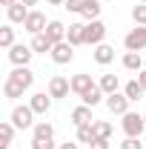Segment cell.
I'll use <instances>...</instances> for the list:
<instances>
[{
    "label": "cell",
    "mask_w": 146,
    "mask_h": 149,
    "mask_svg": "<svg viewBox=\"0 0 146 149\" xmlns=\"http://www.w3.org/2000/svg\"><path fill=\"white\" fill-rule=\"evenodd\" d=\"M32 149H55V141H35L32 138Z\"/></svg>",
    "instance_id": "32"
},
{
    "label": "cell",
    "mask_w": 146,
    "mask_h": 149,
    "mask_svg": "<svg viewBox=\"0 0 146 149\" xmlns=\"http://www.w3.org/2000/svg\"><path fill=\"white\" fill-rule=\"evenodd\" d=\"M138 80H140V86H143V89H146V69H143V72H140V74H138Z\"/></svg>",
    "instance_id": "35"
},
{
    "label": "cell",
    "mask_w": 146,
    "mask_h": 149,
    "mask_svg": "<svg viewBox=\"0 0 146 149\" xmlns=\"http://www.w3.org/2000/svg\"><path fill=\"white\" fill-rule=\"evenodd\" d=\"M0 3H3V6L9 9V6H15V3H20V0H0Z\"/></svg>",
    "instance_id": "37"
},
{
    "label": "cell",
    "mask_w": 146,
    "mask_h": 149,
    "mask_svg": "<svg viewBox=\"0 0 146 149\" xmlns=\"http://www.w3.org/2000/svg\"><path fill=\"white\" fill-rule=\"evenodd\" d=\"M20 3H23V6H37L40 0H20Z\"/></svg>",
    "instance_id": "38"
},
{
    "label": "cell",
    "mask_w": 146,
    "mask_h": 149,
    "mask_svg": "<svg viewBox=\"0 0 146 149\" xmlns=\"http://www.w3.org/2000/svg\"><path fill=\"white\" fill-rule=\"evenodd\" d=\"M126 52H143L146 49V26H135L126 37H123Z\"/></svg>",
    "instance_id": "3"
},
{
    "label": "cell",
    "mask_w": 146,
    "mask_h": 149,
    "mask_svg": "<svg viewBox=\"0 0 146 149\" xmlns=\"http://www.w3.org/2000/svg\"><path fill=\"white\" fill-rule=\"evenodd\" d=\"M32 135H35V141H52L55 138V126L46 123V120H40V123L32 126Z\"/></svg>",
    "instance_id": "19"
},
{
    "label": "cell",
    "mask_w": 146,
    "mask_h": 149,
    "mask_svg": "<svg viewBox=\"0 0 146 149\" xmlns=\"http://www.w3.org/2000/svg\"><path fill=\"white\" fill-rule=\"evenodd\" d=\"M92 141H95V123L77 126V143H92Z\"/></svg>",
    "instance_id": "27"
},
{
    "label": "cell",
    "mask_w": 146,
    "mask_h": 149,
    "mask_svg": "<svg viewBox=\"0 0 146 149\" xmlns=\"http://www.w3.org/2000/svg\"><path fill=\"white\" fill-rule=\"evenodd\" d=\"M103 103H106V109H109L112 115H120V118H123V115L129 112V103H132V100H129L123 92H115V95H106Z\"/></svg>",
    "instance_id": "6"
},
{
    "label": "cell",
    "mask_w": 146,
    "mask_h": 149,
    "mask_svg": "<svg viewBox=\"0 0 146 149\" xmlns=\"http://www.w3.org/2000/svg\"><path fill=\"white\" fill-rule=\"evenodd\" d=\"M72 123L74 126H86V123H95V118H92V106H77V109H72Z\"/></svg>",
    "instance_id": "14"
},
{
    "label": "cell",
    "mask_w": 146,
    "mask_h": 149,
    "mask_svg": "<svg viewBox=\"0 0 146 149\" xmlns=\"http://www.w3.org/2000/svg\"><path fill=\"white\" fill-rule=\"evenodd\" d=\"M146 60L140 57V52H126L123 55V69H129V72H143Z\"/></svg>",
    "instance_id": "15"
},
{
    "label": "cell",
    "mask_w": 146,
    "mask_h": 149,
    "mask_svg": "<svg viewBox=\"0 0 146 149\" xmlns=\"http://www.w3.org/2000/svg\"><path fill=\"white\" fill-rule=\"evenodd\" d=\"M52 49H55V46L49 43L46 35H35L32 37V52H35V55H46V52H52Z\"/></svg>",
    "instance_id": "22"
},
{
    "label": "cell",
    "mask_w": 146,
    "mask_h": 149,
    "mask_svg": "<svg viewBox=\"0 0 146 149\" xmlns=\"http://www.w3.org/2000/svg\"><path fill=\"white\" fill-rule=\"evenodd\" d=\"M32 46H23V43H15L12 49H9V60L15 63V66H29V60H32Z\"/></svg>",
    "instance_id": "10"
},
{
    "label": "cell",
    "mask_w": 146,
    "mask_h": 149,
    "mask_svg": "<svg viewBox=\"0 0 146 149\" xmlns=\"http://www.w3.org/2000/svg\"><path fill=\"white\" fill-rule=\"evenodd\" d=\"M66 40H69L72 46H83V43H86V23H69Z\"/></svg>",
    "instance_id": "13"
},
{
    "label": "cell",
    "mask_w": 146,
    "mask_h": 149,
    "mask_svg": "<svg viewBox=\"0 0 146 149\" xmlns=\"http://www.w3.org/2000/svg\"><path fill=\"white\" fill-rule=\"evenodd\" d=\"M80 100H83L86 106H97L100 100H106V95H103V89H100V86H92L86 95H80Z\"/></svg>",
    "instance_id": "24"
},
{
    "label": "cell",
    "mask_w": 146,
    "mask_h": 149,
    "mask_svg": "<svg viewBox=\"0 0 146 149\" xmlns=\"http://www.w3.org/2000/svg\"><path fill=\"white\" fill-rule=\"evenodd\" d=\"M112 135V123L106 120H95V138H109Z\"/></svg>",
    "instance_id": "29"
},
{
    "label": "cell",
    "mask_w": 146,
    "mask_h": 149,
    "mask_svg": "<svg viewBox=\"0 0 146 149\" xmlns=\"http://www.w3.org/2000/svg\"><path fill=\"white\" fill-rule=\"evenodd\" d=\"M106 37V23L103 20H89L86 23V43L89 46H100Z\"/></svg>",
    "instance_id": "7"
},
{
    "label": "cell",
    "mask_w": 146,
    "mask_h": 149,
    "mask_svg": "<svg viewBox=\"0 0 146 149\" xmlns=\"http://www.w3.org/2000/svg\"><path fill=\"white\" fill-rule=\"evenodd\" d=\"M92 86H97V83H92V74H74L72 77V92L74 95H86Z\"/></svg>",
    "instance_id": "16"
},
{
    "label": "cell",
    "mask_w": 146,
    "mask_h": 149,
    "mask_svg": "<svg viewBox=\"0 0 146 149\" xmlns=\"http://www.w3.org/2000/svg\"><path fill=\"white\" fill-rule=\"evenodd\" d=\"M12 138H15V123L12 120H3L0 123V149L12 146Z\"/></svg>",
    "instance_id": "20"
},
{
    "label": "cell",
    "mask_w": 146,
    "mask_h": 149,
    "mask_svg": "<svg viewBox=\"0 0 146 149\" xmlns=\"http://www.w3.org/2000/svg\"><path fill=\"white\" fill-rule=\"evenodd\" d=\"M32 83H35L32 69H29V66H15L12 72L6 74V80H3V97H9V100L23 97L26 89H32Z\"/></svg>",
    "instance_id": "1"
},
{
    "label": "cell",
    "mask_w": 146,
    "mask_h": 149,
    "mask_svg": "<svg viewBox=\"0 0 146 149\" xmlns=\"http://www.w3.org/2000/svg\"><path fill=\"white\" fill-rule=\"evenodd\" d=\"M89 146H92V149H109V138H95Z\"/></svg>",
    "instance_id": "33"
},
{
    "label": "cell",
    "mask_w": 146,
    "mask_h": 149,
    "mask_svg": "<svg viewBox=\"0 0 146 149\" xmlns=\"http://www.w3.org/2000/svg\"><path fill=\"white\" fill-rule=\"evenodd\" d=\"M143 120H146V112H143Z\"/></svg>",
    "instance_id": "39"
},
{
    "label": "cell",
    "mask_w": 146,
    "mask_h": 149,
    "mask_svg": "<svg viewBox=\"0 0 146 149\" xmlns=\"http://www.w3.org/2000/svg\"><path fill=\"white\" fill-rule=\"evenodd\" d=\"M83 3H86V0H66L63 9H69L72 15H80V12H83Z\"/></svg>",
    "instance_id": "30"
},
{
    "label": "cell",
    "mask_w": 146,
    "mask_h": 149,
    "mask_svg": "<svg viewBox=\"0 0 146 149\" xmlns=\"http://www.w3.org/2000/svg\"><path fill=\"white\" fill-rule=\"evenodd\" d=\"M123 95H126L129 100H140V97L146 95V89L140 86V80H129L126 86H123Z\"/></svg>",
    "instance_id": "25"
},
{
    "label": "cell",
    "mask_w": 146,
    "mask_h": 149,
    "mask_svg": "<svg viewBox=\"0 0 146 149\" xmlns=\"http://www.w3.org/2000/svg\"><path fill=\"white\" fill-rule=\"evenodd\" d=\"M72 92V80H66L63 74H55L52 80H49V95H52V100H63V97H69Z\"/></svg>",
    "instance_id": "5"
},
{
    "label": "cell",
    "mask_w": 146,
    "mask_h": 149,
    "mask_svg": "<svg viewBox=\"0 0 146 149\" xmlns=\"http://www.w3.org/2000/svg\"><path fill=\"white\" fill-rule=\"evenodd\" d=\"M46 26H49V23H46V15H43V12H35V9L29 12V17H26V23H23V29H26L29 35H43Z\"/></svg>",
    "instance_id": "8"
},
{
    "label": "cell",
    "mask_w": 146,
    "mask_h": 149,
    "mask_svg": "<svg viewBox=\"0 0 146 149\" xmlns=\"http://www.w3.org/2000/svg\"><path fill=\"white\" fill-rule=\"evenodd\" d=\"M29 106H32L35 115H46V112L52 109V95L49 92H35L32 100H29Z\"/></svg>",
    "instance_id": "11"
},
{
    "label": "cell",
    "mask_w": 146,
    "mask_h": 149,
    "mask_svg": "<svg viewBox=\"0 0 146 149\" xmlns=\"http://www.w3.org/2000/svg\"><path fill=\"white\" fill-rule=\"evenodd\" d=\"M132 20H135V26H146V3H138L132 9Z\"/></svg>",
    "instance_id": "28"
},
{
    "label": "cell",
    "mask_w": 146,
    "mask_h": 149,
    "mask_svg": "<svg viewBox=\"0 0 146 149\" xmlns=\"http://www.w3.org/2000/svg\"><path fill=\"white\" fill-rule=\"evenodd\" d=\"M140 3H146V0H140Z\"/></svg>",
    "instance_id": "40"
},
{
    "label": "cell",
    "mask_w": 146,
    "mask_h": 149,
    "mask_svg": "<svg viewBox=\"0 0 146 149\" xmlns=\"http://www.w3.org/2000/svg\"><path fill=\"white\" fill-rule=\"evenodd\" d=\"M43 35L49 37V43L52 46H57V43H63L66 40V26L60 23V20H49V26H46V32Z\"/></svg>",
    "instance_id": "12"
},
{
    "label": "cell",
    "mask_w": 146,
    "mask_h": 149,
    "mask_svg": "<svg viewBox=\"0 0 146 149\" xmlns=\"http://www.w3.org/2000/svg\"><path fill=\"white\" fill-rule=\"evenodd\" d=\"M103 95H115L117 92V86H120V80H117V74H100V83H97Z\"/></svg>",
    "instance_id": "23"
},
{
    "label": "cell",
    "mask_w": 146,
    "mask_h": 149,
    "mask_svg": "<svg viewBox=\"0 0 146 149\" xmlns=\"http://www.w3.org/2000/svg\"><path fill=\"white\" fill-rule=\"evenodd\" d=\"M112 60H115V49H112V46H106V43L95 46V63H100V66H109Z\"/></svg>",
    "instance_id": "18"
},
{
    "label": "cell",
    "mask_w": 146,
    "mask_h": 149,
    "mask_svg": "<svg viewBox=\"0 0 146 149\" xmlns=\"http://www.w3.org/2000/svg\"><path fill=\"white\" fill-rule=\"evenodd\" d=\"M57 149H77V143H72V141H66V143H60Z\"/></svg>",
    "instance_id": "34"
},
{
    "label": "cell",
    "mask_w": 146,
    "mask_h": 149,
    "mask_svg": "<svg viewBox=\"0 0 146 149\" xmlns=\"http://www.w3.org/2000/svg\"><path fill=\"white\" fill-rule=\"evenodd\" d=\"M35 112H32V106H15L12 109V123H15V129H32L35 126Z\"/></svg>",
    "instance_id": "4"
},
{
    "label": "cell",
    "mask_w": 146,
    "mask_h": 149,
    "mask_svg": "<svg viewBox=\"0 0 146 149\" xmlns=\"http://www.w3.org/2000/svg\"><path fill=\"white\" fill-rule=\"evenodd\" d=\"M49 55H52V60H55L57 66H63V63H72V60H74V46L69 43V40H63V43H57Z\"/></svg>",
    "instance_id": "9"
},
{
    "label": "cell",
    "mask_w": 146,
    "mask_h": 149,
    "mask_svg": "<svg viewBox=\"0 0 146 149\" xmlns=\"http://www.w3.org/2000/svg\"><path fill=\"white\" fill-rule=\"evenodd\" d=\"M0 46H3V49H12V46H15V29H12V23H6V26L0 29Z\"/></svg>",
    "instance_id": "26"
},
{
    "label": "cell",
    "mask_w": 146,
    "mask_h": 149,
    "mask_svg": "<svg viewBox=\"0 0 146 149\" xmlns=\"http://www.w3.org/2000/svg\"><path fill=\"white\" fill-rule=\"evenodd\" d=\"M6 15H9V23H26V17H29V6L15 3V6L6 9Z\"/></svg>",
    "instance_id": "17"
},
{
    "label": "cell",
    "mask_w": 146,
    "mask_h": 149,
    "mask_svg": "<svg viewBox=\"0 0 146 149\" xmlns=\"http://www.w3.org/2000/svg\"><path fill=\"white\" fill-rule=\"evenodd\" d=\"M80 17L86 20V23H89V20H100V3H97V0H86Z\"/></svg>",
    "instance_id": "21"
},
{
    "label": "cell",
    "mask_w": 146,
    "mask_h": 149,
    "mask_svg": "<svg viewBox=\"0 0 146 149\" xmlns=\"http://www.w3.org/2000/svg\"><path fill=\"white\" fill-rule=\"evenodd\" d=\"M120 149H143V143H140V138H126L120 143Z\"/></svg>",
    "instance_id": "31"
},
{
    "label": "cell",
    "mask_w": 146,
    "mask_h": 149,
    "mask_svg": "<svg viewBox=\"0 0 146 149\" xmlns=\"http://www.w3.org/2000/svg\"><path fill=\"white\" fill-rule=\"evenodd\" d=\"M143 69H146V66H143Z\"/></svg>",
    "instance_id": "41"
},
{
    "label": "cell",
    "mask_w": 146,
    "mask_h": 149,
    "mask_svg": "<svg viewBox=\"0 0 146 149\" xmlns=\"http://www.w3.org/2000/svg\"><path fill=\"white\" fill-rule=\"evenodd\" d=\"M120 126L126 132V138H140L143 129H146V120H143V115H138V112H126Z\"/></svg>",
    "instance_id": "2"
},
{
    "label": "cell",
    "mask_w": 146,
    "mask_h": 149,
    "mask_svg": "<svg viewBox=\"0 0 146 149\" xmlns=\"http://www.w3.org/2000/svg\"><path fill=\"white\" fill-rule=\"evenodd\" d=\"M49 6H66V0H46Z\"/></svg>",
    "instance_id": "36"
}]
</instances>
